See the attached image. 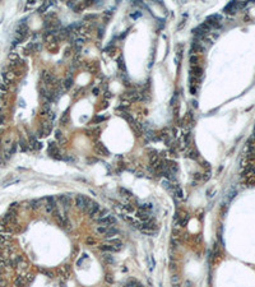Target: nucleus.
Here are the masks:
<instances>
[{
  "mask_svg": "<svg viewBox=\"0 0 255 287\" xmlns=\"http://www.w3.org/2000/svg\"><path fill=\"white\" fill-rule=\"evenodd\" d=\"M210 29H212V28H210V27L208 26V24L204 22V23L199 24V26L196 27L195 29H194V31H193V33L195 35V36H198V37H202V36H204V35H207L208 32L210 31Z\"/></svg>",
  "mask_w": 255,
  "mask_h": 287,
  "instance_id": "obj_1",
  "label": "nucleus"
},
{
  "mask_svg": "<svg viewBox=\"0 0 255 287\" xmlns=\"http://www.w3.org/2000/svg\"><path fill=\"white\" fill-rule=\"evenodd\" d=\"M100 225H102V226H106V227H111L112 225H115L116 223V218L114 217V216H106V217H103V218H101V220H98L97 221Z\"/></svg>",
  "mask_w": 255,
  "mask_h": 287,
  "instance_id": "obj_2",
  "label": "nucleus"
},
{
  "mask_svg": "<svg viewBox=\"0 0 255 287\" xmlns=\"http://www.w3.org/2000/svg\"><path fill=\"white\" fill-rule=\"evenodd\" d=\"M106 216H109V210L107 209H98L96 213H93V214L91 216V218L92 220H95V221H98V220H101V218H103V217H106Z\"/></svg>",
  "mask_w": 255,
  "mask_h": 287,
  "instance_id": "obj_3",
  "label": "nucleus"
},
{
  "mask_svg": "<svg viewBox=\"0 0 255 287\" xmlns=\"http://www.w3.org/2000/svg\"><path fill=\"white\" fill-rule=\"evenodd\" d=\"M17 269L21 273L26 272V270L28 269V262H27L23 256H21V258H19V262H18V264H17Z\"/></svg>",
  "mask_w": 255,
  "mask_h": 287,
  "instance_id": "obj_4",
  "label": "nucleus"
},
{
  "mask_svg": "<svg viewBox=\"0 0 255 287\" xmlns=\"http://www.w3.org/2000/svg\"><path fill=\"white\" fill-rule=\"evenodd\" d=\"M74 203H75V207L79 209L83 210L84 209V203H86V196L83 195H77L75 199H74Z\"/></svg>",
  "mask_w": 255,
  "mask_h": 287,
  "instance_id": "obj_5",
  "label": "nucleus"
},
{
  "mask_svg": "<svg viewBox=\"0 0 255 287\" xmlns=\"http://www.w3.org/2000/svg\"><path fill=\"white\" fill-rule=\"evenodd\" d=\"M95 151L97 152L98 154H102V156H109L110 154L109 149L106 148L102 143H97V144H96V146H95Z\"/></svg>",
  "mask_w": 255,
  "mask_h": 287,
  "instance_id": "obj_6",
  "label": "nucleus"
},
{
  "mask_svg": "<svg viewBox=\"0 0 255 287\" xmlns=\"http://www.w3.org/2000/svg\"><path fill=\"white\" fill-rule=\"evenodd\" d=\"M203 74V69L200 67H198V65H195V67H191L190 68V75L194 77V78H200Z\"/></svg>",
  "mask_w": 255,
  "mask_h": 287,
  "instance_id": "obj_7",
  "label": "nucleus"
},
{
  "mask_svg": "<svg viewBox=\"0 0 255 287\" xmlns=\"http://www.w3.org/2000/svg\"><path fill=\"white\" fill-rule=\"evenodd\" d=\"M14 285L17 287H26L27 286V282H26V278H24L23 274H18L14 280Z\"/></svg>",
  "mask_w": 255,
  "mask_h": 287,
  "instance_id": "obj_8",
  "label": "nucleus"
},
{
  "mask_svg": "<svg viewBox=\"0 0 255 287\" xmlns=\"http://www.w3.org/2000/svg\"><path fill=\"white\" fill-rule=\"evenodd\" d=\"M136 218H138V220H142L143 222H147L148 220H150L148 212L147 210H143V209H139L138 212H136Z\"/></svg>",
  "mask_w": 255,
  "mask_h": 287,
  "instance_id": "obj_9",
  "label": "nucleus"
},
{
  "mask_svg": "<svg viewBox=\"0 0 255 287\" xmlns=\"http://www.w3.org/2000/svg\"><path fill=\"white\" fill-rule=\"evenodd\" d=\"M224 12L226 13H235L237 10V1H231L224 7Z\"/></svg>",
  "mask_w": 255,
  "mask_h": 287,
  "instance_id": "obj_10",
  "label": "nucleus"
},
{
  "mask_svg": "<svg viewBox=\"0 0 255 287\" xmlns=\"http://www.w3.org/2000/svg\"><path fill=\"white\" fill-rule=\"evenodd\" d=\"M59 202L63 204V207H65V208H69L70 207V196L69 195H59Z\"/></svg>",
  "mask_w": 255,
  "mask_h": 287,
  "instance_id": "obj_11",
  "label": "nucleus"
},
{
  "mask_svg": "<svg viewBox=\"0 0 255 287\" xmlns=\"http://www.w3.org/2000/svg\"><path fill=\"white\" fill-rule=\"evenodd\" d=\"M100 249H101V250H103L105 253H116V251H119L116 248L112 246V245H110V244H103V245H101Z\"/></svg>",
  "mask_w": 255,
  "mask_h": 287,
  "instance_id": "obj_12",
  "label": "nucleus"
},
{
  "mask_svg": "<svg viewBox=\"0 0 255 287\" xmlns=\"http://www.w3.org/2000/svg\"><path fill=\"white\" fill-rule=\"evenodd\" d=\"M107 244L112 245V246H115V248L117 249V250H120V249H121V246H123L121 240H119V239H107Z\"/></svg>",
  "mask_w": 255,
  "mask_h": 287,
  "instance_id": "obj_13",
  "label": "nucleus"
},
{
  "mask_svg": "<svg viewBox=\"0 0 255 287\" xmlns=\"http://www.w3.org/2000/svg\"><path fill=\"white\" fill-rule=\"evenodd\" d=\"M117 67H119V69L121 70V72H127V65H125V61H124V57H123V55L119 56V59H117Z\"/></svg>",
  "mask_w": 255,
  "mask_h": 287,
  "instance_id": "obj_14",
  "label": "nucleus"
},
{
  "mask_svg": "<svg viewBox=\"0 0 255 287\" xmlns=\"http://www.w3.org/2000/svg\"><path fill=\"white\" fill-rule=\"evenodd\" d=\"M117 234H119V230H116L114 227H109L106 234H105V236H106V239H111L112 236H115V235H117Z\"/></svg>",
  "mask_w": 255,
  "mask_h": 287,
  "instance_id": "obj_15",
  "label": "nucleus"
},
{
  "mask_svg": "<svg viewBox=\"0 0 255 287\" xmlns=\"http://www.w3.org/2000/svg\"><path fill=\"white\" fill-rule=\"evenodd\" d=\"M102 259H103V262H105V263H107V264H112V263H114V258H112L111 253H103L102 254Z\"/></svg>",
  "mask_w": 255,
  "mask_h": 287,
  "instance_id": "obj_16",
  "label": "nucleus"
},
{
  "mask_svg": "<svg viewBox=\"0 0 255 287\" xmlns=\"http://www.w3.org/2000/svg\"><path fill=\"white\" fill-rule=\"evenodd\" d=\"M41 207V200H37V199H33V200H31L29 202V208L31 209H33V210H36V209H38Z\"/></svg>",
  "mask_w": 255,
  "mask_h": 287,
  "instance_id": "obj_17",
  "label": "nucleus"
},
{
  "mask_svg": "<svg viewBox=\"0 0 255 287\" xmlns=\"http://www.w3.org/2000/svg\"><path fill=\"white\" fill-rule=\"evenodd\" d=\"M186 157L191 158V160H196L198 158V152L195 149H189L188 153H186Z\"/></svg>",
  "mask_w": 255,
  "mask_h": 287,
  "instance_id": "obj_18",
  "label": "nucleus"
},
{
  "mask_svg": "<svg viewBox=\"0 0 255 287\" xmlns=\"http://www.w3.org/2000/svg\"><path fill=\"white\" fill-rule=\"evenodd\" d=\"M162 185H163L164 189H167V190H170V191H174V185L171 184V181H170V180H163Z\"/></svg>",
  "mask_w": 255,
  "mask_h": 287,
  "instance_id": "obj_19",
  "label": "nucleus"
},
{
  "mask_svg": "<svg viewBox=\"0 0 255 287\" xmlns=\"http://www.w3.org/2000/svg\"><path fill=\"white\" fill-rule=\"evenodd\" d=\"M198 60H199V57L196 56L195 54H193V55H190V57H189V61H190L191 67H195V65L198 64Z\"/></svg>",
  "mask_w": 255,
  "mask_h": 287,
  "instance_id": "obj_20",
  "label": "nucleus"
},
{
  "mask_svg": "<svg viewBox=\"0 0 255 287\" xmlns=\"http://www.w3.org/2000/svg\"><path fill=\"white\" fill-rule=\"evenodd\" d=\"M50 5H53V3H46V1H45L40 8H38V13H43L45 10H47V8L50 7Z\"/></svg>",
  "mask_w": 255,
  "mask_h": 287,
  "instance_id": "obj_21",
  "label": "nucleus"
},
{
  "mask_svg": "<svg viewBox=\"0 0 255 287\" xmlns=\"http://www.w3.org/2000/svg\"><path fill=\"white\" fill-rule=\"evenodd\" d=\"M72 86H73V78H72V77H69V78H67L64 81V87L67 89H69Z\"/></svg>",
  "mask_w": 255,
  "mask_h": 287,
  "instance_id": "obj_22",
  "label": "nucleus"
},
{
  "mask_svg": "<svg viewBox=\"0 0 255 287\" xmlns=\"http://www.w3.org/2000/svg\"><path fill=\"white\" fill-rule=\"evenodd\" d=\"M179 285H180V277L177 274H174L172 276V286L179 287Z\"/></svg>",
  "mask_w": 255,
  "mask_h": 287,
  "instance_id": "obj_23",
  "label": "nucleus"
},
{
  "mask_svg": "<svg viewBox=\"0 0 255 287\" xmlns=\"http://www.w3.org/2000/svg\"><path fill=\"white\" fill-rule=\"evenodd\" d=\"M68 121H69V115H68V113H64V115H63L61 119H60V124H61V125H67Z\"/></svg>",
  "mask_w": 255,
  "mask_h": 287,
  "instance_id": "obj_24",
  "label": "nucleus"
},
{
  "mask_svg": "<svg viewBox=\"0 0 255 287\" xmlns=\"http://www.w3.org/2000/svg\"><path fill=\"white\" fill-rule=\"evenodd\" d=\"M186 223H188V216L186 214H184V216H180V220H179V225L181 226H185Z\"/></svg>",
  "mask_w": 255,
  "mask_h": 287,
  "instance_id": "obj_25",
  "label": "nucleus"
},
{
  "mask_svg": "<svg viewBox=\"0 0 255 287\" xmlns=\"http://www.w3.org/2000/svg\"><path fill=\"white\" fill-rule=\"evenodd\" d=\"M107 228H109V227H106V226H102V225H101V226H98V227L96 228V232H97V234H102V235H105V234H106V231H107Z\"/></svg>",
  "mask_w": 255,
  "mask_h": 287,
  "instance_id": "obj_26",
  "label": "nucleus"
},
{
  "mask_svg": "<svg viewBox=\"0 0 255 287\" xmlns=\"http://www.w3.org/2000/svg\"><path fill=\"white\" fill-rule=\"evenodd\" d=\"M119 191H120V193H121L124 196H131V191L128 190V189H125V188H119Z\"/></svg>",
  "mask_w": 255,
  "mask_h": 287,
  "instance_id": "obj_27",
  "label": "nucleus"
},
{
  "mask_svg": "<svg viewBox=\"0 0 255 287\" xmlns=\"http://www.w3.org/2000/svg\"><path fill=\"white\" fill-rule=\"evenodd\" d=\"M40 270H41V272H42L45 276H47V277H50V278H53V277H54V273L51 272L50 269H42V268H41Z\"/></svg>",
  "mask_w": 255,
  "mask_h": 287,
  "instance_id": "obj_28",
  "label": "nucleus"
},
{
  "mask_svg": "<svg viewBox=\"0 0 255 287\" xmlns=\"http://www.w3.org/2000/svg\"><path fill=\"white\" fill-rule=\"evenodd\" d=\"M139 209H143V210H148V209H152V204H148V203H144V204H140V206H139Z\"/></svg>",
  "mask_w": 255,
  "mask_h": 287,
  "instance_id": "obj_29",
  "label": "nucleus"
},
{
  "mask_svg": "<svg viewBox=\"0 0 255 287\" xmlns=\"http://www.w3.org/2000/svg\"><path fill=\"white\" fill-rule=\"evenodd\" d=\"M55 138L59 139V141L61 142V143L64 142V139H63V133L60 132V130H56V132H55Z\"/></svg>",
  "mask_w": 255,
  "mask_h": 287,
  "instance_id": "obj_30",
  "label": "nucleus"
},
{
  "mask_svg": "<svg viewBox=\"0 0 255 287\" xmlns=\"http://www.w3.org/2000/svg\"><path fill=\"white\" fill-rule=\"evenodd\" d=\"M124 209L127 210V212H129V213H133V212H134V207L131 206V204H125V206H124Z\"/></svg>",
  "mask_w": 255,
  "mask_h": 287,
  "instance_id": "obj_31",
  "label": "nucleus"
},
{
  "mask_svg": "<svg viewBox=\"0 0 255 287\" xmlns=\"http://www.w3.org/2000/svg\"><path fill=\"white\" fill-rule=\"evenodd\" d=\"M21 147H22V151L23 152L28 151V143H26L24 141H21Z\"/></svg>",
  "mask_w": 255,
  "mask_h": 287,
  "instance_id": "obj_32",
  "label": "nucleus"
},
{
  "mask_svg": "<svg viewBox=\"0 0 255 287\" xmlns=\"http://www.w3.org/2000/svg\"><path fill=\"white\" fill-rule=\"evenodd\" d=\"M7 266V260H5L3 256H0V270L4 269V267Z\"/></svg>",
  "mask_w": 255,
  "mask_h": 287,
  "instance_id": "obj_33",
  "label": "nucleus"
},
{
  "mask_svg": "<svg viewBox=\"0 0 255 287\" xmlns=\"http://www.w3.org/2000/svg\"><path fill=\"white\" fill-rule=\"evenodd\" d=\"M105 281H106L107 283H110V285H111V283H114V278H112V276H111V274H106Z\"/></svg>",
  "mask_w": 255,
  "mask_h": 287,
  "instance_id": "obj_34",
  "label": "nucleus"
},
{
  "mask_svg": "<svg viewBox=\"0 0 255 287\" xmlns=\"http://www.w3.org/2000/svg\"><path fill=\"white\" fill-rule=\"evenodd\" d=\"M87 244L88 245H95L96 244V240L93 237H87Z\"/></svg>",
  "mask_w": 255,
  "mask_h": 287,
  "instance_id": "obj_35",
  "label": "nucleus"
},
{
  "mask_svg": "<svg viewBox=\"0 0 255 287\" xmlns=\"http://www.w3.org/2000/svg\"><path fill=\"white\" fill-rule=\"evenodd\" d=\"M190 137H191V135H190V133H188V134L185 135V143H186V144H188V143H189V141H190Z\"/></svg>",
  "mask_w": 255,
  "mask_h": 287,
  "instance_id": "obj_36",
  "label": "nucleus"
},
{
  "mask_svg": "<svg viewBox=\"0 0 255 287\" xmlns=\"http://www.w3.org/2000/svg\"><path fill=\"white\" fill-rule=\"evenodd\" d=\"M98 32H100V33H98V37L102 38V36H103V27H100V31H98Z\"/></svg>",
  "mask_w": 255,
  "mask_h": 287,
  "instance_id": "obj_37",
  "label": "nucleus"
},
{
  "mask_svg": "<svg viewBox=\"0 0 255 287\" xmlns=\"http://www.w3.org/2000/svg\"><path fill=\"white\" fill-rule=\"evenodd\" d=\"M190 92L191 95H196V88L195 87H190Z\"/></svg>",
  "mask_w": 255,
  "mask_h": 287,
  "instance_id": "obj_38",
  "label": "nucleus"
},
{
  "mask_svg": "<svg viewBox=\"0 0 255 287\" xmlns=\"http://www.w3.org/2000/svg\"><path fill=\"white\" fill-rule=\"evenodd\" d=\"M96 121H98V123H100V121H102V120H105V117H102V116H100V117H98V116H96Z\"/></svg>",
  "mask_w": 255,
  "mask_h": 287,
  "instance_id": "obj_39",
  "label": "nucleus"
},
{
  "mask_svg": "<svg viewBox=\"0 0 255 287\" xmlns=\"http://www.w3.org/2000/svg\"><path fill=\"white\" fill-rule=\"evenodd\" d=\"M98 93H100V88H93V95L97 96Z\"/></svg>",
  "mask_w": 255,
  "mask_h": 287,
  "instance_id": "obj_40",
  "label": "nucleus"
},
{
  "mask_svg": "<svg viewBox=\"0 0 255 287\" xmlns=\"http://www.w3.org/2000/svg\"><path fill=\"white\" fill-rule=\"evenodd\" d=\"M3 121H4V116L0 114V124H3Z\"/></svg>",
  "mask_w": 255,
  "mask_h": 287,
  "instance_id": "obj_41",
  "label": "nucleus"
},
{
  "mask_svg": "<svg viewBox=\"0 0 255 287\" xmlns=\"http://www.w3.org/2000/svg\"><path fill=\"white\" fill-rule=\"evenodd\" d=\"M105 93H106V95H105V97H106V98H107V97H109V98L111 97V95H110V92H109V91H107V92H105Z\"/></svg>",
  "mask_w": 255,
  "mask_h": 287,
  "instance_id": "obj_42",
  "label": "nucleus"
},
{
  "mask_svg": "<svg viewBox=\"0 0 255 287\" xmlns=\"http://www.w3.org/2000/svg\"><path fill=\"white\" fill-rule=\"evenodd\" d=\"M0 287H7V286H0Z\"/></svg>",
  "mask_w": 255,
  "mask_h": 287,
  "instance_id": "obj_43",
  "label": "nucleus"
},
{
  "mask_svg": "<svg viewBox=\"0 0 255 287\" xmlns=\"http://www.w3.org/2000/svg\"><path fill=\"white\" fill-rule=\"evenodd\" d=\"M0 276H1V270H0Z\"/></svg>",
  "mask_w": 255,
  "mask_h": 287,
  "instance_id": "obj_44",
  "label": "nucleus"
}]
</instances>
